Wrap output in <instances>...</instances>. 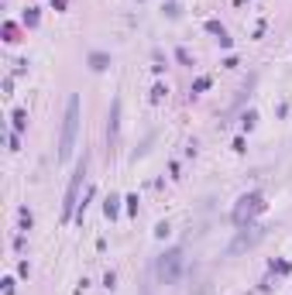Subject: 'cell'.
Returning a JSON list of instances; mask_svg holds the SVG:
<instances>
[{
	"instance_id": "6da1fadb",
	"label": "cell",
	"mask_w": 292,
	"mask_h": 295,
	"mask_svg": "<svg viewBox=\"0 0 292 295\" xmlns=\"http://www.w3.org/2000/svg\"><path fill=\"white\" fill-rule=\"evenodd\" d=\"M76 134H79V96L65 100V117H62V138H58V161H69L72 148H76Z\"/></svg>"
},
{
	"instance_id": "7a4b0ae2",
	"label": "cell",
	"mask_w": 292,
	"mask_h": 295,
	"mask_svg": "<svg viewBox=\"0 0 292 295\" xmlns=\"http://www.w3.org/2000/svg\"><path fill=\"white\" fill-rule=\"evenodd\" d=\"M265 196L261 192H244V196L237 199V206H234V213H231V220L237 223V227H248L258 213H265Z\"/></svg>"
},
{
	"instance_id": "3957f363",
	"label": "cell",
	"mask_w": 292,
	"mask_h": 295,
	"mask_svg": "<svg viewBox=\"0 0 292 295\" xmlns=\"http://www.w3.org/2000/svg\"><path fill=\"white\" fill-rule=\"evenodd\" d=\"M83 175H86V158L76 165V172L69 178V189H65V203H62V223H69L72 213L79 210V185H83Z\"/></svg>"
},
{
	"instance_id": "277c9868",
	"label": "cell",
	"mask_w": 292,
	"mask_h": 295,
	"mask_svg": "<svg viewBox=\"0 0 292 295\" xmlns=\"http://www.w3.org/2000/svg\"><path fill=\"white\" fill-rule=\"evenodd\" d=\"M182 264H186V257H182L179 247L165 251V254L158 257V278H162L165 285H175V281L182 278Z\"/></svg>"
},
{
	"instance_id": "5b68a950",
	"label": "cell",
	"mask_w": 292,
	"mask_h": 295,
	"mask_svg": "<svg viewBox=\"0 0 292 295\" xmlns=\"http://www.w3.org/2000/svg\"><path fill=\"white\" fill-rule=\"evenodd\" d=\"M265 237V230L261 227H254V223H248V227H241V234H237V240L231 244V254H241V251H248V247H254L258 240Z\"/></svg>"
},
{
	"instance_id": "8992f818",
	"label": "cell",
	"mask_w": 292,
	"mask_h": 295,
	"mask_svg": "<svg viewBox=\"0 0 292 295\" xmlns=\"http://www.w3.org/2000/svg\"><path fill=\"white\" fill-rule=\"evenodd\" d=\"M117 120H120V100L110 103V124H107V138L117 141Z\"/></svg>"
},
{
	"instance_id": "52a82bcc",
	"label": "cell",
	"mask_w": 292,
	"mask_h": 295,
	"mask_svg": "<svg viewBox=\"0 0 292 295\" xmlns=\"http://www.w3.org/2000/svg\"><path fill=\"white\" fill-rule=\"evenodd\" d=\"M120 203H124V199H117V196H110L107 203H103V213H107V220H117V217H120Z\"/></svg>"
},
{
	"instance_id": "ba28073f",
	"label": "cell",
	"mask_w": 292,
	"mask_h": 295,
	"mask_svg": "<svg viewBox=\"0 0 292 295\" xmlns=\"http://www.w3.org/2000/svg\"><path fill=\"white\" fill-rule=\"evenodd\" d=\"M90 65H93V69H107V65H110V55H103V52H93V55H90Z\"/></svg>"
},
{
	"instance_id": "9c48e42d",
	"label": "cell",
	"mask_w": 292,
	"mask_h": 295,
	"mask_svg": "<svg viewBox=\"0 0 292 295\" xmlns=\"http://www.w3.org/2000/svg\"><path fill=\"white\" fill-rule=\"evenodd\" d=\"M24 127H28V114L24 110H14V134H21Z\"/></svg>"
},
{
	"instance_id": "30bf717a",
	"label": "cell",
	"mask_w": 292,
	"mask_h": 295,
	"mask_svg": "<svg viewBox=\"0 0 292 295\" xmlns=\"http://www.w3.org/2000/svg\"><path fill=\"white\" fill-rule=\"evenodd\" d=\"M206 31L216 35V38H227V31H224V24H220V21H206Z\"/></svg>"
},
{
	"instance_id": "8fae6325",
	"label": "cell",
	"mask_w": 292,
	"mask_h": 295,
	"mask_svg": "<svg viewBox=\"0 0 292 295\" xmlns=\"http://www.w3.org/2000/svg\"><path fill=\"white\" fill-rule=\"evenodd\" d=\"M24 24H28V28H38V11H35V7L24 11Z\"/></svg>"
},
{
	"instance_id": "7c38bea8",
	"label": "cell",
	"mask_w": 292,
	"mask_h": 295,
	"mask_svg": "<svg viewBox=\"0 0 292 295\" xmlns=\"http://www.w3.org/2000/svg\"><path fill=\"white\" fill-rule=\"evenodd\" d=\"M203 89H210V76H199L193 82V93H203Z\"/></svg>"
},
{
	"instance_id": "4fadbf2b",
	"label": "cell",
	"mask_w": 292,
	"mask_h": 295,
	"mask_svg": "<svg viewBox=\"0 0 292 295\" xmlns=\"http://www.w3.org/2000/svg\"><path fill=\"white\" fill-rule=\"evenodd\" d=\"M175 59L182 62V65H193V59H189V52H186V48H175Z\"/></svg>"
},
{
	"instance_id": "5bb4252c",
	"label": "cell",
	"mask_w": 292,
	"mask_h": 295,
	"mask_svg": "<svg viewBox=\"0 0 292 295\" xmlns=\"http://www.w3.org/2000/svg\"><path fill=\"white\" fill-rule=\"evenodd\" d=\"M124 203H127V213H131V217H137V196H127Z\"/></svg>"
},
{
	"instance_id": "9a60e30c",
	"label": "cell",
	"mask_w": 292,
	"mask_h": 295,
	"mask_svg": "<svg viewBox=\"0 0 292 295\" xmlns=\"http://www.w3.org/2000/svg\"><path fill=\"white\" fill-rule=\"evenodd\" d=\"M165 93H169V89H165V86H162V82H158V86H155V89H152V100H155V103H158V100H162V96H165Z\"/></svg>"
},
{
	"instance_id": "2e32d148",
	"label": "cell",
	"mask_w": 292,
	"mask_h": 295,
	"mask_svg": "<svg viewBox=\"0 0 292 295\" xmlns=\"http://www.w3.org/2000/svg\"><path fill=\"white\" fill-rule=\"evenodd\" d=\"M254 120H258V114H254V110H248V114H244V127H248V131L254 127Z\"/></svg>"
},
{
	"instance_id": "e0dca14e",
	"label": "cell",
	"mask_w": 292,
	"mask_h": 295,
	"mask_svg": "<svg viewBox=\"0 0 292 295\" xmlns=\"http://www.w3.org/2000/svg\"><path fill=\"white\" fill-rule=\"evenodd\" d=\"M4 295H14V278H4Z\"/></svg>"
},
{
	"instance_id": "ac0fdd59",
	"label": "cell",
	"mask_w": 292,
	"mask_h": 295,
	"mask_svg": "<svg viewBox=\"0 0 292 295\" xmlns=\"http://www.w3.org/2000/svg\"><path fill=\"white\" fill-rule=\"evenodd\" d=\"M52 4H55V7H65V0H52Z\"/></svg>"
}]
</instances>
